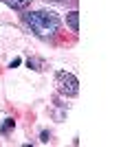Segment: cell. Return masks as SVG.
<instances>
[{
    "label": "cell",
    "instance_id": "obj_4",
    "mask_svg": "<svg viewBox=\"0 0 132 147\" xmlns=\"http://www.w3.org/2000/svg\"><path fill=\"white\" fill-rule=\"evenodd\" d=\"M0 2H5L11 9H26V7L31 5V0H0Z\"/></svg>",
    "mask_w": 132,
    "mask_h": 147
},
{
    "label": "cell",
    "instance_id": "obj_2",
    "mask_svg": "<svg viewBox=\"0 0 132 147\" xmlns=\"http://www.w3.org/2000/svg\"><path fill=\"white\" fill-rule=\"evenodd\" d=\"M55 88L62 97H77L79 92V81L73 73H66V70H57L55 73Z\"/></svg>",
    "mask_w": 132,
    "mask_h": 147
},
{
    "label": "cell",
    "instance_id": "obj_1",
    "mask_svg": "<svg viewBox=\"0 0 132 147\" xmlns=\"http://www.w3.org/2000/svg\"><path fill=\"white\" fill-rule=\"evenodd\" d=\"M24 24L29 26L31 33H35L38 37L49 40V37H55L57 35V31H60V26H62V22H60V18H57L53 11L42 9V11H29V13H24Z\"/></svg>",
    "mask_w": 132,
    "mask_h": 147
},
{
    "label": "cell",
    "instance_id": "obj_3",
    "mask_svg": "<svg viewBox=\"0 0 132 147\" xmlns=\"http://www.w3.org/2000/svg\"><path fill=\"white\" fill-rule=\"evenodd\" d=\"M66 24L70 26L73 33H79V13L77 11H68L66 13Z\"/></svg>",
    "mask_w": 132,
    "mask_h": 147
},
{
    "label": "cell",
    "instance_id": "obj_5",
    "mask_svg": "<svg viewBox=\"0 0 132 147\" xmlns=\"http://www.w3.org/2000/svg\"><path fill=\"white\" fill-rule=\"evenodd\" d=\"M11 125H13V119H7L5 125H2V132H9V129H11Z\"/></svg>",
    "mask_w": 132,
    "mask_h": 147
}]
</instances>
